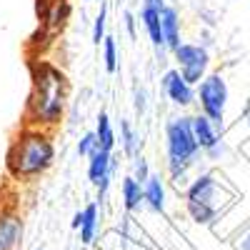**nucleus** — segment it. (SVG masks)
<instances>
[{"label":"nucleus","instance_id":"nucleus-1","mask_svg":"<svg viewBox=\"0 0 250 250\" xmlns=\"http://www.w3.org/2000/svg\"><path fill=\"white\" fill-rule=\"evenodd\" d=\"M33 88L28 95V125L35 128H55L65 115L68 105V78L48 60H35L30 65Z\"/></svg>","mask_w":250,"mask_h":250},{"label":"nucleus","instance_id":"nucleus-2","mask_svg":"<svg viewBox=\"0 0 250 250\" xmlns=\"http://www.w3.org/2000/svg\"><path fill=\"white\" fill-rule=\"evenodd\" d=\"M55 165V140L45 128L25 125L10 143L5 155V168L10 178L20 183H33L43 178Z\"/></svg>","mask_w":250,"mask_h":250},{"label":"nucleus","instance_id":"nucleus-3","mask_svg":"<svg viewBox=\"0 0 250 250\" xmlns=\"http://www.w3.org/2000/svg\"><path fill=\"white\" fill-rule=\"evenodd\" d=\"M200 148L193 138L190 115H175L165 123V168L170 180L180 188L188 185V173L195 168Z\"/></svg>","mask_w":250,"mask_h":250},{"label":"nucleus","instance_id":"nucleus-4","mask_svg":"<svg viewBox=\"0 0 250 250\" xmlns=\"http://www.w3.org/2000/svg\"><path fill=\"white\" fill-rule=\"evenodd\" d=\"M223 190L213 173H200L185 188V210L198 225H213L223 208Z\"/></svg>","mask_w":250,"mask_h":250},{"label":"nucleus","instance_id":"nucleus-5","mask_svg":"<svg viewBox=\"0 0 250 250\" xmlns=\"http://www.w3.org/2000/svg\"><path fill=\"white\" fill-rule=\"evenodd\" d=\"M228 83L220 73H208L195 90V103L200 105V113L210 120L218 130H223L225 108H228Z\"/></svg>","mask_w":250,"mask_h":250},{"label":"nucleus","instance_id":"nucleus-6","mask_svg":"<svg viewBox=\"0 0 250 250\" xmlns=\"http://www.w3.org/2000/svg\"><path fill=\"white\" fill-rule=\"evenodd\" d=\"M173 60H175L180 75L193 88L200 85V80L208 75V65H210V55H208L205 45H198V43H180L173 50Z\"/></svg>","mask_w":250,"mask_h":250},{"label":"nucleus","instance_id":"nucleus-7","mask_svg":"<svg viewBox=\"0 0 250 250\" xmlns=\"http://www.w3.org/2000/svg\"><path fill=\"white\" fill-rule=\"evenodd\" d=\"M190 128H193V138L198 143V148L203 155H208L210 160H220V155L225 153V145L220 140V130L208 120L203 113L190 118Z\"/></svg>","mask_w":250,"mask_h":250},{"label":"nucleus","instance_id":"nucleus-8","mask_svg":"<svg viewBox=\"0 0 250 250\" xmlns=\"http://www.w3.org/2000/svg\"><path fill=\"white\" fill-rule=\"evenodd\" d=\"M160 88H163L165 98H168L175 108H190L195 103V88L180 75L178 68H170V70L163 73Z\"/></svg>","mask_w":250,"mask_h":250},{"label":"nucleus","instance_id":"nucleus-9","mask_svg":"<svg viewBox=\"0 0 250 250\" xmlns=\"http://www.w3.org/2000/svg\"><path fill=\"white\" fill-rule=\"evenodd\" d=\"M23 218L10 208H0V250H15L23 240Z\"/></svg>","mask_w":250,"mask_h":250},{"label":"nucleus","instance_id":"nucleus-10","mask_svg":"<svg viewBox=\"0 0 250 250\" xmlns=\"http://www.w3.org/2000/svg\"><path fill=\"white\" fill-rule=\"evenodd\" d=\"M140 23L145 28V33H148V40H150V45L155 48L158 53V62H165L163 55H165V38H163V28H160V10H153V8H140Z\"/></svg>","mask_w":250,"mask_h":250},{"label":"nucleus","instance_id":"nucleus-11","mask_svg":"<svg viewBox=\"0 0 250 250\" xmlns=\"http://www.w3.org/2000/svg\"><path fill=\"white\" fill-rule=\"evenodd\" d=\"M160 28H163V38H165V48L173 53L183 43V20H180L178 8L165 5L160 10Z\"/></svg>","mask_w":250,"mask_h":250},{"label":"nucleus","instance_id":"nucleus-12","mask_svg":"<svg viewBox=\"0 0 250 250\" xmlns=\"http://www.w3.org/2000/svg\"><path fill=\"white\" fill-rule=\"evenodd\" d=\"M143 200L150 213H158V215L165 213L168 203H165V180L160 173H150V178L143 183Z\"/></svg>","mask_w":250,"mask_h":250},{"label":"nucleus","instance_id":"nucleus-13","mask_svg":"<svg viewBox=\"0 0 250 250\" xmlns=\"http://www.w3.org/2000/svg\"><path fill=\"white\" fill-rule=\"evenodd\" d=\"M118 170V158L113 153H103V150H95L90 158H88V180L98 188L103 178L108 175H115Z\"/></svg>","mask_w":250,"mask_h":250},{"label":"nucleus","instance_id":"nucleus-14","mask_svg":"<svg viewBox=\"0 0 250 250\" xmlns=\"http://www.w3.org/2000/svg\"><path fill=\"white\" fill-rule=\"evenodd\" d=\"M98 203H88L85 208H83V223L78 228L80 233V243L83 245H93L95 238H98V230H100V210H98Z\"/></svg>","mask_w":250,"mask_h":250},{"label":"nucleus","instance_id":"nucleus-15","mask_svg":"<svg viewBox=\"0 0 250 250\" xmlns=\"http://www.w3.org/2000/svg\"><path fill=\"white\" fill-rule=\"evenodd\" d=\"M120 198H123V208L128 213H138L140 208H145L143 200V185L133 178V175H125L120 183Z\"/></svg>","mask_w":250,"mask_h":250},{"label":"nucleus","instance_id":"nucleus-16","mask_svg":"<svg viewBox=\"0 0 250 250\" xmlns=\"http://www.w3.org/2000/svg\"><path fill=\"white\" fill-rule=\"evenodd\" d=\"M120 150H123V155L125 158H138L140 155V150H143V138H140V133L135 130V125L130 123V120H120Z\"/></svg>","mask_w":250,"mask_h":250},{"label":"nucleus","instance_id":"nucleus-17","mask_svg":"<svg viewBox=\"0 0 250 250\" xmlns=\"http://www.w3.org/2000/svg\"><path fill=\"white\" fill-rule=\"evenodd\" d=\"M95 143H98V150L103 153H113V148L118 145V135H115V128L108 118V113H100L98 120H95Z\"/></svg>","mask_w":250,"mask_h":250},{"label":"nucleus","instance_id":"nucleus-18","mask_svg":"<svg viewBox=\"0 0 250 250\" xmlns=\"http://www.w3.org/2000/svg\"><path fill=\"white\" fill-rule=\"evenodd\" d=\"M103 65L110 75L118 73V45L113 35H105V40H103Z\"/></svg>","mask_w":250,"mask_h":250},{"label":"nucleus","instance_id":"nucleus-19","mask_svg":"<svg viewBox=\"0 0 250 250\" xmlns=\"http://www.w3.org/2000/svg\"><path fill=\"white\" fill-rule=\"evenodd\" d=\"M105 28H108V5H100L95 20H93V45H103V40H105Z\"/></svg>","mask_w":250,"mask_h":250},{"label":"nucleus","instance_id":"nucleus-20","mask_svg":"<svg viewBox=\"0 0 250 250\" xmlns=\"http://www.w3.org/2000/svg\"><path fill=\"white\" fill-rule=\"evenodd\" d=\"M95 150H98L95 133H93V130H90V133H83V135H80V140H78V145H75V153H78L80 158H90Z\"/></svg>","mask_w":250,"mask_h":250},{"label":"nucleus","instance_id":"nucleus-21","mask_svg":"<svg viewBox=\"0 0 250 250\" xmlns=\"http://www.w3.org/2000/svg\"><path fill=\"white\" fill-rule=\"evenodd\" d=\"M130 163H133V173H130V175L143 185L145 180L150 178V173H153V170H150V165H148V160H145V155L140 153V155H138V158H133Z\"/></svg>","mask_w":250,"mask_h":250},{"label":"nucleus","instance_id":"nucleus-22","mask_svg":"<svg viewBox=\"0 0 250 250\" xmlns=\"http://www.w3.org/2000/svg\"><path fill=\"white\" fill-rule=\"evenodd\" d=\"M133 108H135V115L143 118L145 110H148V95H145V88L143 85H135L133 88Z\"/></svg>","mask_w":250,"mask_h":250},{"label":"nucleus","instance_id":"nucleus-23","mask_svg":"<svg viewBox=\"0 0 250 250\" xmlns=\"http://www.w3.org/2000/svg\"><path fill=\"white\" fill-rule=\"evenodd\" d=\"M123 18H125V30H128V35L135 38V15L133 13H125Z\"/></svg>","mask_w":250,"mask_h":250},{"label":"nucleus","instance_id":"nucleus-24","mask_svg":"<svg viewBox=\"0 0 250 250\" xmlns=\"http://www.w3.org/2000/svg\"><path fill=\"white\" fill-rule=\"evenodd\" d=\"M143 5L145 8H153V10H163L168 3H165V0H143Z\"/></svg>","mask_w":250,"mask_h":250},{"label":"nucleus","instance_id":"nucleus-25","mask_svg":"<svg viewBox=\"0 0 250 250\" xmlns=\"http://www.w3.org/2000/svg\"><path fill=\"white\" fill-rule=\"evenodd\" d=\"M80 223H83V210H78V213L73 215V223H70V225H73L75 230H78V228H80Z\"/></svg>","mask_w":250,"mask_h":250},{"label":"nucleus","instance_id":"nucleus-26","mask_svg":"<svg viewBox=\"0 0 250 250\" xmlns=\"http://www.w3.org/2000/svg\"><path fill=\"white\" fill-rule=\"evenodd\" d=\"M240 250H250V233L240 240Z\"/></svg>","mask_w":250,"mask_h":250},{"label":"nucleus","instance_id":"nucleus-27","mask_svg":"<svg viewBox=\"0 0 250 250\" xmlns=\"http://www.w3.org/2000/svg\"><path fill=\"white\" fill-rule=\"evenodd\" d=\"M85 3H90V0H85Z\"/></svg>","mask_w":250,"mask_h":250},{"label":"nucleus","instance_id":"nucleus-28","mask_svg":"<svg viewBox=\"0 0 250 250\" xmlns=\"http://www.w3.org/2000/svg\"><path fill=\"white\" fill-rule=\"evenodd\" d=\"M38 250H43V248H38Z\"/></svg>","mask_w":250,"mask_h":250}]
</instances>
